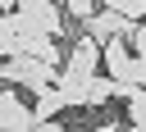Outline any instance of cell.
<instances>
[{"mask_svg": "<svg viewBox=\"0 0 146 132\" xmlns=\"http://www.w3.org/2000/svg\"><path fill=\"white\" fill-rule=\"evenodd\" d=\"M87 82H91V77H87V73H73V68H59V73H55V86H59L64 105H73V109H78V105L87 109Z\"/></svg>", "mask_w": 146, "mask_h": 132, "instance_id": "5b68a950", "label": "cell"}, {"mask_svg": "<svg viewBox=\"0 0 146 132\" xmlns=\"http://www.w3.org/2000/svg\"><path fill=\"white\" fill-rule=\"evenodd\" d=\"M110 96H114V77L110 73H91V82H87V109H105Z\"/></svg>", "mask_w": 146, "mask_h": 132, "instance_id": "52a82bcc", "label": "cell"}, {"mask_svg": "<svg viewBox=\"0 0 146 132\" xmlns=\"http://www.w3.org/2000/svg\"><path fill=\"white\" fill-rule=\"evenodd\" d=\"M59 5H64L68 23H87V18L96 14V0H59Z\"/></svg>", "mask_w": 146, "mask_h": 132, "instance_id": "9c48e42d", "label": "cell"}, {"mask_svg": "<svg viewBox=\"0 0 146 132\" xmlns=\"http://www.w3.org/2000/svg\"><path fill=\"white\" fill-rule=\"evenodd\" d=\"M128 127H137V132H146V82H137L128 96Z\"/></svg>", "mask_w": 146, "mask_h": 132, "instance_id": "ba28073f", "label": "cell"}, {"mask_svg": "<svg viewBox=\"0 0 146 132\" xmlns=\"http://www.w3.org/2000/svg\"><path fill=\"white\" fill-rule=\"evenodd\" d=\"M82 27H87V36H96V41H110V36H128L132 18H123L119 9H110V5H105V9H96V14H91Z\"/></svg>", "mask_w": 146, "mask_h": 132, "instance_id": "277c9868", "label": "cell"}, {"mask_svg": "<svg viewBox=\"0 0 146 132\" xmlns=\"http://www.w3.org/2000/svg\"><path fill=\"white\" fill-rule=\"evenodd\" d=\"M105 5H110V9H119V14H123V18H132V23H137V18H146V0H105Z\"/></svg>", "mask_w": 146, "mask_h": 132, "instance_id": "30bf717a", "label": "cell"}, {"mask_svg": "<svg viewBox=\"0 0 146 132\" xmlns=\"http://www.w3.org/2000/svg\"><path fill=\"white\" fill-rule=\"evenodd\" d=\"M0 127H36V114H32V105L23 100V91L14 82L0 86Z\"/></svg>", "mask_w": 146, "mask_h": 132, "instance_id": "7a4b0ae2", "label": "cell"}, {"mask_svg": "<svg viewBox=\"0 0 146 132\" xmlns=\"http://www.w3.org/2000/svg\"><path fill=\"white\" fill-rule=\"evenodd\" d=\"M23 32H27V27H23L18 9H14V14H5V9H0V59L23 50Z\"/></svg>", "mask_w": 146, "mask_h": 132, "instance_id": "8992f818", "label": "cell"}, {"mask_svg": "<svg viewBox=\"0 0 146 132\" xmlns=\"http://www.w3.org/2000/svg\"><path fill=\"white\" fill-rule=\"evenodd\" d=\"M128 46H132L137 55H146V18H137V23L128 27Z\"/></svg>", "mask_w": 146, "mask_h": 132, "instance_id": "8fae6325", "label": "cell"}, {"mask_svg": "<svg viewBox=\"0 0 146 132\" xmlns=\"http://www.w3.org/2000/svg\"><path fill=\"white\" fill-rule=\"evenodd\" d=\"M64 68H73V73H100V41L96 36H87V32H78L73 36V46L64 50Z\"/></svg>", "mask_w": 146, "mask_h": 132, "instance_id": "3957f363", "label": "cell"}, {"mask_svg": "<svg viewBox=\"0 0 146 132\" xmlns=\"http://www.w3.org/2000/svg\"><path fill=\"white\" fill-rule=\"evenodd\" d=\"M55 64H46V59H36V55H27V50H18V55H5L0 59V82H14V86H27V91H41V86H50L55 82Z\"/></svg>", "mask_w": 146, "mask_h": 132, "instance_id": "6da1fadb", "label": "cell"}]
</instances>
